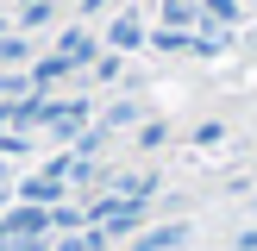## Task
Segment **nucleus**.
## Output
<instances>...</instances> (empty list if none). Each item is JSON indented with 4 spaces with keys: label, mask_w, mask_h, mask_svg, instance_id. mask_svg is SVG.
<instances>
[{
    "label": "nucleus",
    "mask_w": 257,
    "mask_h": 251,
    "mask_svg": "<svg viewBox=\"0 0 257 251\" xmlns=\"http://www.w3.org/2000/svg\"><path fill=\"white\" fill-rule=\"evenodd\" d=\"M163 145H170V126H163V119H151V113H145V119L132 126V151H163Z\"/></svg>",
    "instance_id": "nucleus-5"
},
{
    "label": "nucleus",
    "mask_w": 257,
    "mask_h": 251,
    "mask_svg": "<svg viewBox=\"0 0 257 251\" xmlns=\"http://www.w3.org/2000/svg\"><path fill=\"white\" fill-rule=\"evenodd\" d=\"M0 176H7V157H0Z\"/></svg>",
    "instance_id": "nucleus-11"
},
{
    "label": "nucleus",
    "mask_w": 257,
    "mask_h": 251,
    "mask_svg": "<svg viewBox=\"0 0 257 251\" xmlns=\"http://www.w3.org/2000/svg\"><path fill=\"white\" fill-rule=\"evenodd\" d=\"M107 7H113V0H75V13H82V19H100Z\"/></svg>",
    "instance_id": "nucleus-8"
},
{
    "label": "nucleus",
    "mask_w": 257,
    "mask_h": 251,
    "mask_svg": "<svg viewBox=\"0 0 257 251\" xmlns=\"http://www.w3.org/2000/svg\"><path fill=\"white\" fill-rule=\"evenodd\" d=\"M188 245V226H145L138 238H125L119 251H182Z\"/></svg>",
    "instance_id": "nucleus-3"
},
{
    "label": "nucleus",
    "mask_w": 257,
    "mask_h": 251,
    "mask_svg": "<svg viewBox=\"0 0 257 251\" xmlns=\"http://www.w3.org/2000/svg\"><path fill=\"white\" fill-rule=\"evenodd\" d=\"M7 207H13V182L0 176V213H7Z\"/></svg>",
    "instance_id": "nucleus-10"
},
{
    "label": "nucleus",
    "mask_w": 257,
    "mask_h": 251,
    "mask_svg": "<svg viewBox=\"0 0 257 251\" xmlns=\"http://www.w3.org/2000/svg\"><path fill=\"white\" fill-rule=\"evenodd\" d=\"M94 119H100V100L88 94V88H63V94H44V113H38V145L63 151V145H75V138H82Z\"/></svg>",
    "instance_id": "nucleus-1"
},
{
    "label": "nucleus",
    "mask_w": 257,
    "mask_h": 251,
    "mask_svg": "<svg viewBox=\"0 0 257 251\" xmlns=\"http://www.w3.org/2000/svg\"><path fill=\"white\" fill-rule=\"evenodd\" d=\"M220 138H226V126H195V132H188V145H195V151H213V145H220Z\"/></svg>",
    "instance_id": "nucleus-7"
},
{
    "label": "nucleus",
    "mask_w": 257,
    "mask_h": 251,
    "mask_svg": "<svg viewBox=\"0 0 257 251\" xmlns=\"http://www.w3.org/2000/svg\"><path fill=\"white\" fill-rule=\"evenodd\" d=\"M113 82H125V57H119V50H107V44H100V57L88 63V75H82V88L94 94V88H113Z\"/></svg>",
    "instance_id": "nucleus-4"
},
{
    "label": "nucleus",
    "mask_w": 257,
    "mask_h": 251,
    "mask_svg": "<svg viewBox=\"0 0 257 251\" xmlns=\"http://www.w3.org/2000/svg\"><path fill=\"white\" fill-rule=\"evenodd\" d=\"M201 13H207L213 25H232L238 19V0H201Z\"/></svg>",
    "instance_id": "nucleus-6"
},
{
    "label": "nucleus",
    "mask_w": 257,
    "mask_h": 251,
    "mask_svg": "<svg viewBox=\"0 0 257 251\" xmlns=\"http://www.w3.org/2000/svg\"><path fill=\"white\" fill-rule=\"evenodd\" d=\"M226 251H257V232H238V238H232Z\"/></svg>",
    "instance_id": "nucleus-9"
},
{
    "label": "nucleus",
    "mask_w": 257,
    "mask_h": 251,
    "mask_svg": "<svg viewBox=\"0 0 257 251\" xmlns=\"http://www.w3.org/2000/svg\"><path fill=\"white\" fill-rule=\"evenodd\" d=\"M100 44H107V50H119V57H125V50H138V44H151V32H145V19H138V7H132V0L113 13V25H107V38H100Z\"/></svg>",
    "instance_id": "nucleus-2"
}]
</instances>
